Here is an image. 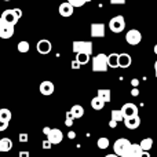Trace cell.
<instances>
[{
    "instance_id": "4316f807",
    "label": "cell",
    "mask_w": 157,
    "mask_h": 157,
    "mask_svg": "<svg viewBox=\"0 0 157 157\" xmlns=\"http://www.w3.org/2000/svg\"><path fill=\"white\" fill-rule=\"evenodd\" d=\"M97 145L99 149H108L109 147V139L108 138H99L97 141Z\"/></svg>"
},
{
    "instance_id": "836d02e7",
    "label": "cell",
    "mask_w": 157,
    "mask_h": 157,
    "mask_svg": "<svg viewBox=\"0 0 157 157\" xmlns=\"http://www.w3.org/2000/svg\"><path fill=\"white\" fill-rule=\"evenodd\" d=\"M117 124H119V121H116V120H113V119L109 121V127H110V128H116Z\"/></svg>"
},
{
    "instance_id": "8992f818",
    "label": "cell",
    "mask_w": 157,
    "mask_h": 157,
    "mask_svg": "<svg viewBox=\"0 0 157 157\" xmlns=\"http://www.w3.org/2000/svg\"><path fill=\"white\" fill-rule=\"evenodd\" d=\"M125 40H127V43L130 46H138L142 40V33L136 29H131L125 35Z\"/></svg>"
},
{
    "instance_id": "9a60e30c",
    "label": "cell",
    "mask_w": 157,
    "mask_h": 157,
    "mask_svg": "<svg viewBox=\"0 0 157 157\" xmlns=\"http://www.w3.org/2000/svg\"><path fill=\"white\" fill-rule=\"evenodd\" d=\"M40 92L43 95H46V97H48V95H51V94H54V90H55V87H54V84L51 83V81H48V80H46V81H43V83L40 84Z\"/></svg>"
},
{
    "instance_id": "f546056e",
    "label": "cell",
    "mask_w": 157,
    "mask_h": 157,
    "mask_svg": "<svg viewBox=\"0 0 157 157\" xmlns=\"http://www.w3.org/2000/svg\"><path fill=\"white\" fill-rule=\"evenodd\" d=\"M7 127H8V123L0 119V132H2V131H6L7 130Z\"/></svg>"
},
{
    "instance_id": "7dc6e473",
    "label": "cell",
    "mask_w": 157,
    "mask_h": 157,
    "mask_svg": "<svg viewBox=\"0 0 157 157\" xmlns=\"http://www.w3.org/2000/svg\"><path fill=\"white\" fill-rule=\"evenodd\" d=\"M156 77H157V73H156Z\"/></svg>"
},
{
    "instance_id": "ee69618b",
    "label": "cell",
    "mask_w": 157,
    "mask_h": 157,
    "mask_svg": "<svg viewBox=\"0 0 157 157\" xmlns=\"http://www.w3.org/2000/svg\"><path fill=\"white\" fill-rule=\"evenodd\" d=\"M155 71H156V73H157V61H156V63H155Z\"/></svg>"
},
{
    "instance_id": "44dd1931",
    "label": "cell",
    "mask_w": 157,
    "mask_h": 157,
    "mask_svg": "<svg viewBox=\"0 0 157 157\" xmlns=\"http://www.w3.org/2000/svg\"><path fill=\"white\" fill-rule=\"evenodd\" d=\"M71 113L73 114L75 119H80V117H83V114H84V109L81 105H75L73 108L71 109Z\"/></svg>"
},
{
    "instance_id": "b9f144b4",
    "label": "cell",
    "mask_w": 157,
    "mask_h": 157,
    "mask_svg": "<svg viewBox=\"0 0 157 157\" xmlns=\"http://www.w3.org/2000/svg\"><path fill=\"white\" fill-rule=\"evenodd\" d=\"M105 157H120L119 155H116V153H114V155H108V156H105Z\"/></svg>"
},
{
    "instance_id": "7bdbcfd3",
    "label": "cell",
    "mask_w": 157,
    "mask_h": 157,
    "mask_svg": "<svg viewBox=\"0 0 157 157\" xmlns=\"http://www.w3.org/2000/svg\"><path fill=\"white\" fill-rule=\"evenodd\" d=\"M153 50H155V54L157 55V44H156V46H155V48H153Z\"/></svg>"
},
{
    "instance_id": "9c48e42d",
    "label": "cell",
    "mask_w": 157,
    "mask_h": 157,
    "mask_svg": "<svg viewBox=\"0 0 157 157\" xmlns=\"http://www.w3.org/2000/svg\"><path fill=\"white\" fill-rule=\"evenodd\" d=\"M47 139H50L52 145H58V144H61V142H62L63 134H62V131L58 130V128H51V130H50V132L47 134Z\"/></svg>"
},
{
    "instance_id": "6da1fadb",
    "label": "cell",
    "mask_w": 157,
    "mask_h": 157,
    "mask_svg": "<svg viewBox=\"0 0 157 157\" xmlns=\"http://www.w3.org/2000/svg\"><path fill=\"white\" fill-rule=\"evenodd\" d=\"M131 142L125 138H120L117 139L113 144V150L116 155H119L120 157H128L130 155V149H131Z\"/></svg>"
},
{
    "instance_id": "e575fe53",
    "label": "cell",
    "mask_w": 157,
    "mask_h": 157,
    "mask_svg": "<svg viewBox=\"0 0 157 157\" xmlns=\"http://www.w3.org/2000/svg\"><path fill=\"white\" fill-rule=\"evenodd\" d=\"M18 157H30V153L26 152V150H22V152H19V156Z\"/></svg>"
},
{
    "instance_id": "f1b7e54d",
    "label": "cell",
    "mask_w": 157,
    "mask_h": 157,
    "mask_svg": "<svg viewBox=\"0 0 157 157\" xmlns=\"http://www.w3.org/2000/svg\"><path fill=\"white\" fill-rule=\"evenodd\" d=\"M69 3H71L73 7H81V6H84L87 3V0H68Z\"/></svg>"
},
{
    "instance_id": "5bb4252c",
    "label": "cell",
    "mask_w": 157,
    "mask_h": 157,
    "mask_svg": "<svg viewBox=\"0 0 157 157\" xmlns=\"http://www.w3.org/2000/svg\"><path fill=\"white\" fill-rule=\"evenodd\" d=\"M73 10H75V7L71 4L69 2H65V3H62V4H59V8H58V11H59V14L62 17H71L72 14H73Z\"/></svg>"
},
{
    "instance_id": "83f0119b",
    "label": "cell",
    "mask_w": 157,
    "mask_h": 157,
    "mask_svg": "<svg viewBox=\"0 0 157 157\" xmlns=\"http://www.w3.org/2000/svg\"><path fill=\"white\" fill-rule=\"evenodd\" d=\"M73 120H75V117H73V114L71 113V110L66 113V120H65V125L66 127H72V124H73Z\"/></svg>"
},
{
    "instance_id": "d6986e66",
    "label": "cell",
    "mask_w": 157,
    "mask_h": 157,
    "mask_svg": "<svg viewBox=\"0 0 157 157\" xmlns=\"http://www.w3.org/2000/svg\"><path fill=\"white\" fill-rule=\"evenodd\" d=\"M108 65L109 68H119V54H116V52H113V54L108 55Z\"/></svg>"
},
{
    "instance_id": "4fadbf2b",
    "label": "cell",
    "mask_w": 157,
    "mask_h": 157,
    "mask_svg": "<svg viewBox=\"0 0 157 157\" xmlns=\"http://www.w3.org/2000/svg\"><path fill=\"white\" fill-rule=\"evenodd\" d=\"M131 63H132V58L130 54H125V52L119 54V68L127 69L131 66Z\"/></svg>"
},
{
    "instance_id": "7a4b0ae2",
    "label": "cell",
    "mask_w": 157,
    "mask_h": 157,
    "mask_svg": "<svg viewBox=\"0 0 157 157\" xmlns=\"http://www.w3.org/2000/svg\"><path fill=\"white\" fill-rule=\"evenodd\" d=\"M108 66V55L98 54L92 58V71L94 72H105Z\"/></svg>"
},
{
    "instance_id": "7c38bea8",
    "label": "cell",
    "mask_w": 157,
    "mask_h": 157,
    "mask_svg": "<svg viewBox=\"0 0 157 157\" xmlns=\"http://www.w3.org/2000/svg\"><path fill=\"white\" fill-rule=\"evenodd\" d=\"M124 125L128 130H136V128L141 125V119L139 116H131V117H125L124 119Z\"/></svg>"
},
{
    "instance_id": "8fae6325",
    "label": "cell",
    "mask_w": 157,
    "mask_h": 157,
    "mask_svg": "<svg viewBox=\"0 0 157 157\" xmlns=\"http://www.w3.org/2000/svg\"><path fill=\"white\" fill-rule=\"evenodd\" d=\"M105 24H91V36L92 37H103L105 36Z\"/></svg>"
},
{
    "instance_id": "ac0fdd59",
    "label": "cell",
    "mask_w": 157,
    "mask_h": 157,
    "mask_svg": "<svg viewBox=\"0 0 157 157\" xmlns=\"http://www.w3.org/2000/svg\"><path fill=\"white\" fill-rule=\"evenodd\" d=\"M144 149L141 147V144H132L131 145V149H130V155L128 157H141Z\"/></svg>"
},
{
    "instance_id": "c3c4849f",
    "label": "cell",
    "mask_w": 157,
    "mask_h": 157,
    "mask_svg": "<svg viewBox=\"0 0 157 157\" xmlns=\"http://www.w3.org/2000/svg\"><path fill=\"white\" fill-rule=\"evenodd\" d=\"M0 109H2V106H0Z\"/></svg>"
},
{
    "instance_id": "277c9868",
    "label": "cell",
    "mask_w": 157,
    "mask_h": 157,
    "mask_svg": "<svg viewBox=\"0 0 157 157\" xmlns=\"http://www.w3.org/2000/svg\"><path fill=\"white\" fill-rule=\"evenodd\" d=\"M14 26H15V25H13V24H10V22L4 21L3 18H0V37H2V39L13 37Z\"/></svg>"
},
{
    "instance_id": "60d3db41",
    "label": "cell",
    "mask_w": 157,
    "mask_h": 157,
    "mask_svg": "<svg viewBox=\"0 0 157 157\" xmlns=\"http://www.w3.org/2000/svg\"><path fill=\"white\" fill-rule=\"evenodd\" d=\"M50 130H51V128H50V127H44V128H43V132H44V134H46V135H47V134L50 132Z\"/></svg>"
},
{
    "instance_id": "30bf717a",
    "label": "cell",
    "mask_w": 157,
    "mask_h": 157,
    "mask_svg": "<svg viewBox=\"0 0 157 157\" xmlns=\"http://www.w3.org/2000/svg\"><path fill=\"white\" fill-rule=\"evenodd\" d=\"M121 112L124 114V119L125 117H131V116H136L138 114V106L134 105V103L128 102V103H124L121 108Z\"/></svg>"
},
{
    "instance_id": "f6af8a7d",
    "label": "cell",
    "mask_w": 157,
    "mask_h": 157,
    "mask_svg": "<svg viewBox=\"0 0 157 157\" xmlns=\"http://www.w3.org/2000/svg\"><path fill=\"white\" fill-rule=\"evenodd\" d=\"M3 2H11V0H3Z\"/></svg>"
},
{
    "instance_id": "52a82bcc",
    "label": "cell",
    "mask_w": 157,
    "mask_h": 157,
    "mask_svg": "<svg viewBox=\"0 0 157 157\" xmlns=\"http://www.w3.org/2000/svg\"><path fill=\"white\" fill-rule=\"evenodd\" d=\"M0 18H3L4 21H7V22H10V24H13V25H17V22L19 21V14L17 13V8H11V10H4L2 13V17Z\"/></svg>"
},
{
    "instance_id": "1f68e13d",
    "label": "cell",
    "mask_w": 157,
    "mask_h": 157,
    "mask_svg": "<svg viewBox=\"0 0 157 157\" xmlns=\"http://www.w3.org/2000/svg\"><path fill=\"white\" fill-rule=\"evenodd\" d=\"M19 142H28V134H25V132H22V134H19Z\"/></svg>"
},
{
    "instance_id": "bcb514c9",
    "label": "cell",
    "mask_w": 157,
    "mask_h": 157,
    "mask_svg": "<svg viewBox=\"0 0 157 157\" xmlns=\"http://www.w3.org/2000/svg\"><path fill=\"white\" fill-rule=\"evenodd\" d=\"M88 2H91V0H87V3H88Z\"/></svg>"
},
{
    "instance_id": "d590c367",
    "label": "cell",
    "mask_w": 157,
    "mask_h": 157,
    "mask_svg": "<svg viewBox=\"0 0 157 157\" xmlns=\"http://www.w3.org/2000/svg\"><path fill=\"white\" fill-rule=\"evenodd\" d=\"M131 95H132V97H138V95H139V90L136 88V87H134L132 91H131Z\"/></svg>"
},
{
    "instance_id": "5b68a950",
    "label": "cell",
    "mask_w": 157,
    "mask_h": 157,
    "mask_svg": "<svg viewBox=\"0 0 157 157\" xmlns=\"http://www.w3.org/2000/svg\"><path fill=\"white\" fill-rule=\"evenodd\" d=\"M73 52H86V54H92V43L91 41H83L77 40L73 41Z\"/></svg>"
},
{
    "instance_id": "484cf974",
    "label": "cell",
    "mask_w": 157,
    "mask_h": 157,
    "mask_svg": "<svg viewBox=\"0 0 157 157\" xmlns=\"http://www.w3.org/2000/svg\"><path fill=\"white\" fill-rule=\"evenodd\" d=\"M17 48H18V51H19V52H22V54H25V52H28V51H29L30 46H29V43H28V41L22 40V41H19V43H18V46H17Z\"/></svg>"
},
{
    "instance_id": "603a6c76",
    "label": "cell",
    "mask_w": 157,
    "mask_h": 157,
    "mask_svg": "<svg viewBox=\"0 0 157 157\" xmlns=\"http://www.w3.org/2000/svg\"><path fill=\"white\" fill-rule=\"evenodd\" d=\"M76 59L81 63V65H86V63L90 62V54H86V52H77Z\"/></svg>"
},
{
    "instance_id": "7402d4cb",
    "label": "cell",
    "mask_w": 157,
    "mask_h": 157,
    "mask_svg": "<svg viewBox=\"0 0 157 157\" xmlns=\"http://www.w3.org/2000/svg\"><path fill=\"white\" fill-rule=\"evenodd\" d=\"M110 116H112V119L113 120H116V121H124V114H123V112H121V109H113V110L110 112Z\"/></svg>"
},
{
    "instance_id": "4dcf8cb0",
    "label": "cell",
    "mask_w": 157,
    "mask_h": 157,
    "mask_svg": "<svg viewBox=\"0 0 157 157\" xmlns=\"http://www.w3.org/2000/svg\"><path fill=\"white\" fill-rule=\"evenodd\" d=\"M43 147L44 149H50V147L52 146V144H51V141H50V139H46V141H43Z\"/></svg>"
},
{
    "instance_id": "d4e9b609",
    "label": "cell",
    "mask_w": 157,
    "mask_h": 157,
    "mask_svg": "<svg viewBox=\"0 0 157 157\" xmlns=\"http://www.w3.org/2000/svg\"><path fill=\"white\" fill-rule=\"evenodd\" d=\"M153 146V139L152 138H144L141 141V147L144 150H150Z\"/></svg>"
},
{
    "instance_id": "f35d334b",
    "label": "cell",
    "mask_w": 157,
    "mask_h": 157,
    "mask_svg": "<svg viewBox=\"0 0 157 157\" xmlns=\"http://www.w3.org/2000/svg\"><path fill=\"white\" fill-rule=\"evenodd\" d=\"M131 84H132V87H138L139 80H138V78H132V80H131Z\"/></svg>"
},
{
    "instance_id": "74e56055",
    "label": "cell",
    "mask_w": 157,
    "mask_h": 157,
    "mask_svg": "<svg viewBox=\"0 0 157 157\" xmlns=\"http://www.w3.org/2000/svg\"><path fill=\"white\" fill-rule=\"evenodd\" d=\"M112 4H124L125 0H110Z\"/></svg>"
},
{
    "instance_id": "e0dca14e",
    "label": "cell",
    "mask_w": 157,
    "mask_h": 157,
    "mask_svg": "<svg viewBox=\"0 0 157 157\" xmlns=\"http://www.w3.org/2000/svg\"><path fill=\"white\" fill-rule=\"evenodd\" d=\"M105 103H106L105 101L101 99V98L97 95L95 98H92L91 99V108L94 109V110H102L103 106H105Z\"/></svg>"
},
{
    "instance_id": "cb8c5ba5",
    "label": "cell",
    "mask_w": 157,
    "mask_h": 157,
    "mask_svg": "<svg viewBox=\"0 0 157 157\" xmlns=\"http://www.w3.org/2000/svg\"><path fill=\"white\" fill-rule=\"evenodd\" d=\"M11 110H8V109H6V108H2L0 109V119L2 120H4V121H7V123H10V120H11Z\"/></svg>"
},
{
    "instance_id": "ffe728a7",
    "label": "cell",
    "mask_w": 157,
    "mask_h": 157,
    "mask_svg": "<svg viewBox=\"0 0 157 157\" xmlns=\"http://www.w3.org/2000/svg\"><path fill=\"white\" fill-rule=\"evenodd\" d=\"M97 95L101 98V99H103L106 103L108 102H110V99H112V95H110V90H105V88H101V90H98V92H97Z\"/></svg>"
},
{
    "instance_id": "2e32d148",
    "label": "cell",
    "mask_w": 157,
    "mask_h": 157,
    "mask_svg": "<svg viewBox=\"0 0 157 157\" xmlns=\"http://www.w3.org/2000/svg\"><path fill=\"white\" fill-rule=\"evenodd\" d=\"M13 149V141L10 138L0 139V152H10Z\"/></svg>"
},
{
    "instance_id": "8d00e7d4",
    "label": "cell",
    "mask_w": 157,
    "mask_h": 157,
    "mask_svg": "<svg viewBox=\"0 0 157 157\" xmlns=\"http://www.w3.org/2000/svg\"><path fill=\"white\" fill-rule=\"evenodd\" d=\"M68 138L69 139H75V138H76V132H75V131H69V132H68Z\"/></svg>"
},
{
    "instance_id": "ab89813d",
    "label": "cell",
    "mask_w": 157,
    "mask_h": 157,
    "mask_svg": "<svg viewBox=\"0 0 157 157\" xmlns=\"http://www.w3.org/2000/svg\"><path fill=\"white\" fill-rule=\"evenodd\" d=\"M141 157H150L149 150H144V152H142V155H141Z\"/></svg>"
},
{
    "instance_id": "3957f363",
    "label": "cell",
    "mask_w": 157,
    "mask_h": 157,
    "mask_svg": "<svg viewBox=\"0 0 157 157\" xmlns=\"http://www.w3.org/2000/svg\"><path fill=\"white\" fill-rule=\"evenodd\" d=\"M125 28V19L123 15H116L109 21V29L113 33H120L123 32Z\"/></svg>"
},
{
    "instance_id": "ba28073f",
    "label": "cell",
    "mask_w": 157,
    "mask_h": 157,
    "mask_svg": "<svg viewBox=\"0 0 157 157\" xmlns=\"http://www.w3.org/2000/svg\"><path fill=\"white\" fill-rule=\"evenodd\" d=\"M36 50H37L39 54L41 55H47L51 52L52 50V44L50 40H47V39H41L40 41H37V44H36Z\"/></svg>"
},
{
    "instance_id": "d6a6232c",
    "label": "cell",
    "mask_w": 157,
    "mask_h": 157,
    "mask_svg": "<svg viewBox=\"0 0 157 157\" xmlns=\"http://www.w3.org/2000/svg\"><path fill=\"white\" fill-rule=\"evenodd\" d=\"M72 69H78V68H80V66H81V63L80 62H78V61L77 59H75L73 61V62H72Z\"/></svg>"
}]
</instances>
